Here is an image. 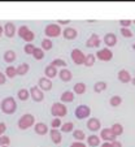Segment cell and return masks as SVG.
Listing matches in <instances>:
<instances>
[{"instance_id":"cell-1","label":"cell","mask_w":135,"mask_h":147,"mask_svg":"<svg viewBox=\"0 0 135 147\" xmlns=\"http://www.w3.org/2000/svg\"><path fill=\"white\" fill-rule=\"evenodd\" d=\"M1 111L5 115H12L17 111V103L13 96H7L1 100Z\"/></svg>"},{"instance_id":"cell-2","label":"cell","mask_w":135,"mask_h":147,"mask_svg":"<svg viewBox=\"0 0 135 147\" xmlns=\"http://www.w3.org/2000/svg\"><path fill=\"white\" fill-rule=\"evenodd\" d=\"M34 125H35V117L31 113L22 115L18 120V128L21 129V130H28V129H30Z\"/></svg>"},{"instance_id":"cell-3","label":"cell","mask_w":135,"mask_h":147,"mask_svg":"<svg viewBox=\"0 0 135 147\" xmlns=\"http://www.w3.org/2000/svg\"><path fill=\"white\" fill-rule=\"evenodd\" d=\"M66 113H68V108H66V106L64 104V103H53L52 107H51V115L55 117H58V119H61V117L66 116Z\"/></svg>"},{"instance_id":"cell-4","label":"cell","mask_w":135,"mask_h":147,"mask_svg":"<svg viewBox=\"0 0 135 147\" xmlns=\"http://www.w3.org/2000/svg\"><path fill=\"white\" fill-rule=\"evenodd\" d=\"M44 34L50 36V38H57V36H60L62 34V30H61L58 24H50L44 29Z\"/></svg>"},{"instance_id":"cell-5","label":"cell","mask_w":135,"mask_h":147,"mask_svg":"<svg viewBox=\"0 0 135 147\" xmlns=\"http://www.w3.org/2000/svg\"><path fill=\"white\" fill-rule=\"evenodd\" d=\"M74 115L78 120H83L91 115V108L88 106H86V104H81V106H78L77 108H75Z\"/></svg>"},{"instance_id":"cell-6","label":"cell","mask_w":135,"mask_h":147,"mask_svg":"<svg viewBox=\"0 0 135 147\" xmlns=\"http://www.w3.org/2000/svg\"><path fill=\"white\" fill-rule=\"evenodd\" d=\"M70 56H72V60L74 64L77 65H85V60H86V55L82 52L81 50H78V48H74V50L72 51V53H70Z\"/></svg>"},{"instance_id":"cell-7","label":"cell","mask_w":135,"mask_h":147,"mask_svg":"<svg viewBox=\"0 0 135 147\" xmlns=\"http://www.w3.org/2000/svg\"><path fill=\"white\" fill-rule=\"evenodd\" d=\"M96 57L99 59L100 61H110L113 59V52L109 50V48H101L96 52Z\"/></svg>"},{"instance_id":"cell-8","label":"cell","mask_w":135,"mask_h":147,"mask_svg":"<svg viewBox=\"0 0 135 147\" xmlns=\"http://www.w3.org/2000/svg\"><path fill=\"white\" fill-rule=\"evenodd\" d=\"M38 87L42 91H50L52 89V81L47 77H42L38 81Z\"/></svg>"},{"instance_id":"cell-9","label":"cell","mask_w":135,"mask_h":147,"mask_svg":"<svg viewBox=\"0 0 135 147\" xmlns=\"http://www.w3.org/2000/svg\"><path fill=\"white\" fill-rule=\"evenodd\" d=\"M100 43H101V39H100V36L97 35V34H91V36L87 39V42H86V46H87L88 48H96L100 46Z\"/></svg>"},{"instance_id":"cell-10","label":"cell","mask_w":135,"mask_h":147,"mask_svg":"<svg viewBox=\"0 0 135 147\" xmlns=\"http://www.w3.org/2000/svg\"><path fill=\"white\" fill-rule=\"evenodd\" d=\"M100 138H103L105 142H110L112 143V142L116 141L117 137L112 133V130L109 128H105V129H101V131H100Z\"/></svg>"},{"instance_id":"cell-11","label":"cell","mask_w":135,"mask_h":147,"mask_svg":"<svg viewBox=\"0 0 135 147\" xmlns=\"http://www.w3.org/2000/svg\"><path fill=\"white\" fill-rule=\"evenodd\" d=\"M30 95L31 98H33L34 102H42V100L44 99V95H43V91H42L40 89H39L38 86H33L30 89Z\"/></svg>"},{"instance_id":"cell-12","label":"cell","mask_w":135,"mask_h":147,"mask_svg":"<svg viewBox=\"0 0 135 147\" xmlns=\"http://www.w3.org/2000/svg\"><path fill=\"white\" fill-rule=\"evenodd\" d=\"M87 128L91 131H97L101 128V121H100L99 119H96V117H91V119H88V121H87Z\"/></svg>"},{"instance_id":"cell-13","label":"cell","mask_w":135,"mask_h":147,"mask_svg":"<svg viewBox=\"0 0 135 147\" xmlns=\"http://www.w3.org/2000/svg\"><path fill=\"white\" fill-rule=\"evenodd\" d=\"M78 35V31L75 30L74 28H66L62 30V36L65 39H68V40H73V39H75Z\"/></svg>"},{"instance_id":"cell-14","label":"cell","mask_w":135,"mask_h":147,"mask_svg":"<svg viewBox=\"0 0 135 147\" xmlns=\"http://www.w3.org/2000/svg\"><path fill=\"white\" fill-rule=\"evenodd\" d=\"M34 130H35L36 134H39V136H46V134L48 133V126L44 122H36L35 125H34Z\"/></svg>"},{"instance_id":"cell-15","label":"cell","mask_w":135,"mask_h":147,"mask_svg":"<svg viewBox=\"0 0 135 147\" xmlns=\"http://www.w3.org/2000/svg\"><path fill=\"white\" fill-rule=\"evenodd\" d=\"M104 43L108 46V47H113V46H116V43H117V36H116V34H113V33H108V34H105L104 35Z\"/></svg>"},{"instance_id":"cell-16","label":"cell","mask_w":135,"mask_h":147,"mask_svg":"<svg viewBox=\"0 0 135 147\" xmlns=\"http://www.w3.org/2000/svg\"><path fill=\"white\" fill-rule=\"evenodd\" d=\"M58 77H60V80L64 81V82H69V81H72L73 74L68 68H62V69L58 72Z\"/></svg>"},{"instance_id":"cell-17","label":"cell","mask_w":135,"mask_h":147,"mask_svg":"<svg viewBox=\"0 0 135 147\" xmlns=\"http://www.w3.org/2000/svg\"><path fill=\"white\" fill-rule=\"evenodd\" d=\"M4 34L8 38H13L14 34H16V26H14L13 22H7L4 25Z\"/></svg>"},{"instance_id":"cell-18","label":"cell","mask_w":135,"mask_h":147,"mask_svg":"<svg viewBox=\"0 0 135 147\" xmlns=\"http://www.w3.org/2000/svg\"><path fill=\"white\" fill-rule=\"evenodd\" d=\"M50 136L51 139L55 144H60L61 141H62V137H61V131L58 129H51L50 130Z\"/></svg>"},{"instance_id":"cell-19","label":"cell","mask_w":135,"mask_h":147,"mask_svg":"<svg viewBox=\"0 0 135 147\" xmlns=\"http://www.w3.org/2000/svg\"><path fill=\"white\" fill-rule=\"evenodd\" d=\"M118 80H120V82H122V83H129V82H131L132 78L126 69H121L118 72Z\"/></svg>"},{"instance_id":"cell-20","label":"cell","mask_w":135,"mask_h":147,"mask_svg":"<svg viewBox=\"0 0 135 147\" xmlns=\"http://www.w3.org/2000/svg\"><path fill=\"white\" fill-rule=\"evenodd\" d=\"M17 98H18L19 100H22V102H26L28 99H30V98H31L30 90H28V89H19L18 92H17Z\"/></svg>"},{"instance_id":"cell-21","label":"cell","mask_w":135,"mask_h":147,"mask_svg":"<svg viewBox=\"0 0 135 147\" xmlns=\"http://www.w3.org/2000/svg\"><path fill=\"white\" fill-rule=\"evenodd\" d=\"M44 74H46V77L47 78H53L57 76V69H56V67H53V65H48V67H46V69H44Z\"/></svg>"},{"instance_id":"cell-22","label":"cell","mask_w":135,"mask_h":147,"mask_svg":"<svg viewBox=\"0 0 135 147\" xmlns=\"http://www.w3.org/2000/svg\"><path fill=\"white\" fill-rule=\"evenodd\" d=\"M87 143H88V146H91V147H97V146H100V137L96 136V134L88 136V137H87Z\"/></svg>"},{"instance_id":"cell-23","label":"cell","mask_w":135,"mask_h":147,"mask_svg":"<svg viewBox=\"0 0 135 147\" xmlns=\"http://www.w3.org/2000/svg\"><path fill=\"white\" fill-rule=\"evenodd\" d=\"M74 100V92L73 91H64L61 95V103H72Z\"/></svg>"},{"instance_id":"cell-24","label":"cell","mask_w":135,"mask_h":147,"mask_svg":"<svg viewBox=\"0 0 135 147\" xmlns=\"http://www.w3.org/2000/svg\"><path fill=\"white\" fill-rule=\"evenodd\" d=\"M110 130H112V133H113L116 137H118L124 133V126H122L121 124H118V122H116V124H113L110 126Z\"/></svg>"},{"instance_id":"cell-25","label":"cell","mask_w":135,"mask_h":147,"mask_svg":"<svg viewBox=\"0 0 135 147\" xmlns=\"http://www.w3.org/2000/svg\"><path fill=\"white\" fill-rule=\"evenodd\" d=\"M16 52H14L13 50H8V51H5V53H4V60H5V63H13L14 60H16Z\"/></svg>"},{"instance_id":"cell-26","label":"cell","mask_w":135,"mask_h":147,"mask_svg":"<svg viewBox=\"0 0 135 147\" xmlns=\"http://www.w3.org/2000/svg\"><path fill=\"white\" fill-rule=\"evenodd\" d=\"M73 92L78 95H82L86 92V85L83 82H78L74 85V89H73Z\"/></svg>"},{"instance_id":"cell-27","label":"cell","mask_w":135,"mask_h":147,"mask_svg":"<svg viewBox=\"0 0 135 147\" xmlns=\"http://www.w3.org/2000/svg\"><path fill=\"white\" fill-rule=\"evenodd\" d=\"M29 69H30L29 64H26V63H22V64H19L18 67H17V74H18V76H25L26 73L29 72Z\"/></svg>"},{"instance_id":"cell-28","label":"cell","mask_w":135,"mask_h":147,"mask_svg":"<svg viewBox=\"0 0 135 147\" xmlns=\"http://www.w3.org/2000/svg\"><path fill=\"white\" fill-rule=\"evenodd\" d=\"M73 138L78 142H82L83 139L86 138V134H85V131L81 130V129H75V130L73 131Z\"/></svg>"},{"instance_id":"cell-29","label":"cell","mask_w":135,"mask_h":147,"mask_svg":"<svg viewBox=\"0 0 135 147\" xmlns=\"http://www.w3.org/2000/svg\"><path fill=\"white\" fill-rule=\"evenodd\" d=\"M121 103H122V98L120 96V95H113V96H110L109 104L112 107H118V106H121Z\"/></svg>"},{"instance_id":"cell-30","label":"cell","mask_w":135,"mask_h":147,"mask_svg":"<svg viewBox=\"0 0 135 147\" xmlns=\"http://www.w3.org/2000/svg\"><path fill=\"white\" fill-rule=\"evenodd\" d=\"M95 60H96V56L92 55V53H88L86 55V60H85V65L87 68H91L95 64Z\"/></svg>"},{"instance_id":"cell-31","label":"cell","mask_w":135,"mask_h":147,"mask_svg":"<svg viewBox=\"0 0 135 147\" xmlns=\"http://www.w3.org/2000/svg\"><path fill=\"white\" fill-rule=\"evenodd\" d=\"M105 89H107V82H104V81H99V82H96L94 85L95 92H103Z\"/></svg>"},{"instance_id":"cell-32","label":"cell","mask_w":135,"mask_h":147,"mask_svg":"<svg viewBox=\"0 0 135 147\" xmlns=\"http://www.w3.org/2000/svg\"><path fill=\"white\" fill-rule=\"evenodd\" d=\"M17 74V68L13 67V65H9V67H7L5 69V76L7 78H14Z\"/></svg>"},{"instance_id":"cell-33","label":"cell","mask_w":135,"mask_h":147,"mask_svg":"<svg viewBox=\"0 0 135 147\" xmlns=\"http://www.w3.org/2000/svg\"><path fill=\"white\" fill-rule=\"evenodd\" d=\"M61 131H64V133H70V131H74V124L73 122H65V124H62V126H61Z\"/></svg>"},{"instance_id":"cell-34","label":"cell","mask_w":135,"mask_h":147,"mask_svg":"<svg viewBox=\"0 0 135 147\" xmlns=\"http://www.w3.org/2000/svg\"><path fill=\"white\" fill-rule=\"evenodd\" d=\"M30 31V29L28 28L26 25H22V26H19L18 28V30H17V34H18V36L19 38H24V36L26 35V34Z\"/></svg>"},{"instance_id":"cell-35","label":"cell","mask_w":135,"mask_h":147,"mask_svg":"<svg viewBox=\"0 0 135 147\" xmlns=\"http://www.w3.org/2000/svg\"><path fill=\"white\" fill-rule=\"evenodd\" d=\"M52 42L50 40V39H43L42 40V50L43 51H50L51 48H52Z\"/></svg>"},{"instance_id":"cell-36","label":"cell","mask_w":135,"mask_h":147,"mask_svg":"<svg viewBox=\"0 0 135 147\" xmlns=\"http://www.w3.org/2000/svg\"><path fill=\"white\" fill-rule=\"evenodd\" d=\"M35 46L33 45V43H26L25 47H24V51H25L26 55H33L34 51H35Z\"/></svg>"},{"instance_id":"cell-37","label":"cell","mask_w":135,"mask_h":147,"mask_svg":"<svg viewBox=\"0 0 135 147\" xmlns=\"http://www.w3.org/2000/svg\"><path fill=\"white\" fill-rule=\"evenodd\" d=\"M33 56H34V59H35V60H42V59L44 57V51L42 50V48L36 47L35 51H34V53H33Z\"/></svg>"},{"instance_id":"cell-38","label":"cell","mask_w":135,"mask_h":147,"mask_svg":"<svg viewBox=\"0 0 135 147\" xmlns=\"http://www.w3.org/2000/svg\"><path fill=\"white\" fill-rule=\"evenodd\" d=\"M51 65H53V67H62V68H65L66 67V61L64 60V59H55V60L51 63Z\"/></svg>"},{"instance_id":"cell-39","label":"cell","mask_w":135,"mask_h":147,"mask_svg":"<svg viewBox=\"0 0 135 147\" xmlns=\"http://www.w3.org/2000/svg\"><path fill=\"white\" fill-rule=\"evenodd\" d=\"M51 126H52V129H58L62 126V122H61V119H58V117H55V119L51 121Z\"/></svg>"},{"instance_id":"cell-40","label":"cell","mask_w":135,"mask_h":147,"mask_svg":"<svg viewBox=\"0 0 135 147\" xmlns=\"http://www.w3.org/2000/svg\"><path fill=\"white\" fill-rule=\"evenodd\" d=\"M11 144V138L7 136H1L0 137V147L1 146H9Z\"/></svg>"},{"instance_id":"cell-41","label":"cell","mask_w":135,"mask_h":147,"mask_svg":"<svg viewBox=\"0 0 135 147\" xmlns=\"http://www.w3.org/2000/svg\"><path fill=\"white\" fill-rule=\"evenodd\" d=\"M121 34L125 38H131L132 36V31L130 30V28H121Z\"/></svg>"},{"instance_id":"cell-42","label":"cell","mask_w":135,"mask_h":147,"mask_svg":"<svg viewBox=\"0 0 135 147\" xmlns=\"http://www.w3.org/2000/svg\"><path fill=\"white\" fill-rule=\"evenodd\" d=\"M34 38H35V34H34L33 31L30 30V31H29V33L26 34V35L24 36V38H22V39H24V40H25V42H28V43H31V42L34 40Z\"/></svg>"},{"instance_id":"cell-43","label":"cell","mask_w":135,"mask_h":147,"mask_svg":"<svg viewBox=\"0 0 135 147\" xmlns=\"http://www.w3.org/2000/svg\"><path fill=\"white\" fill-rule=\"evenodd\" d=\"M131 24H132L131 20H121V21H120V25H121L122 28H130Z\"/></svg>"},{"instance_id":"cell-44","label":"cell","mask_w":135,"mask_h":147,"mask_svg":"<svg viewBox=\"0 0 135 147\" xmlns=\"http://www.w3.org/2000/svg\"><path fill=\"white\" fill-rule=\"evenodd\" d=\"M5 130H7V125H5V122H0V137L4 136Z\"/></svg>"},{"instance_id":"cell-45","label":"cell","mask_w":135,"mask_h":147,"mask_svg":"<svg viewBox=\"0 0 135 147\" xmlns=\"http://www.w3.org/2000/svg\"><path fill=\"white\" fill-rule=\"evenodd\" d=\"M70 147H86V144L83 143V142H78V141H75V142H73V143L70 144Z\"/></svg>"},{"instance_id":"cell-46","label":"cell","mask_w":135,"mask_h":147,"mask_svg":"<svg viewBox=\"0 0 135 147\" xmlns=\"http://www.w3.org/2000/svg\"><path fill=\"white\" fill-rule=\"evenodd\" d=\"M5 81H7V76L4 74V73L0 72V85H4V83H5Z\"/></svg>"},{"instance_id":"cell-47","label":"cell","mask_w":135,"mask_h":147,"mask_svg":"<svg viewBox=\"0 0 135 147\" xmlns=\"http://www.w3.org/2000/svg\"><path fill=\"white\" fill-rule=\"evenodd\" d=\"M57 22L60 24V25H68L70 21H69V20H57Z\"/></svg>"},{"instance_id":"cell-48","label":"cell","mask_w":135,"mask_h":147,"mask_svg":"<svg viewBox=\"0 0 135 147\" xmlns=\"http://www.w3.org/2000/svg\"><path fill=\"white\" fill-rule=\"evenodd\" d=\"M112 147H122V143L118 141H114V142H112Z\"/></svg>"},{"instance_id":"cell-49","label":"cell","mask_w":135,"mask_h":147,"mask_svg":"<svg viewBox=\"0 0 135 147\" xmlns=\"http://www.w3.org/2000/svg\"><path fill=\"white\" fill-rule=\"evenodd\" d=\"M101 147H112V143H110V142H104V143L101 144Z\"/></svg>"},{"instance_id":"cell-50","label":"cell","mask_w":135,"mask_h":147,"mask_svg":"<svg viewBox=\"0 0 135 147\" xmlns=\"http://www.w3.org/2000/svg\"><path fill=\"white\" fill-rule=\"evenodd\" d=\"M3 34H4V26L0 25V36L3 35Z\"/></svg>"},{"instance_id":"cell-51","label":"cell","mask_w":135,"mask_h":147,"mask_svg":"<svg viewBox=\"0 0 135 147\" xmlns=\"http://www.w3.org/2000/svg\"><path fill=\"white\" fill-rule=\"evenodd\" d=\"M131 82H132V85H135V78H132V80H131Z\"/></svg>"},{"instance_id":"cell-52","label":"cell","mask_w":135,"mask_h":147,"mask_svg":"<svg viewBox=\"0 0 135 147\" xmlns=\"http://www.w3.org/2000/svg\"><path fill=\"white\" fill-rule=\"evenodd\" d=\"M132 50L135 51V43H134V45H132Z\"/></svg>"},{"instance_id":"cell-53","label":"cell","mask_w":135,"mask_h":147,"mask_svg":"<svg viewBox=\"0 0 135 147\" xmlns=\"http://www.w3.org/2000/svg\"><path fill=\"white\" fill-rule=\"evenodd\" d=\"M132 24H135V20H134V21H132Z\"/></svg>"},{"instance_id":"cell-54","label":"cell","mask_w":135,"mask_h":147,"mask_svg":"<svg viewBox=\"0 0 135 147\" xmlns=\"http://www.w3.org/2000/svg\"><path fill=\"white\" fill-rule=\"evenodd\" d=\"M1 147H8V146H1Z\"/></svg>"},{"instance_id":"cell-55","label":"cell","mask_w":135,"mask_h":147,"mask_svg":"<svg viewBox=\"0 0 135 147\" xmlns=\"http://www.w3.org/2000/svg\"><path fill=\"white\" fill-rule=\"evenodd\" d=\"M134 73H135V70H134Z\"/></svg>"}]
</instances>
